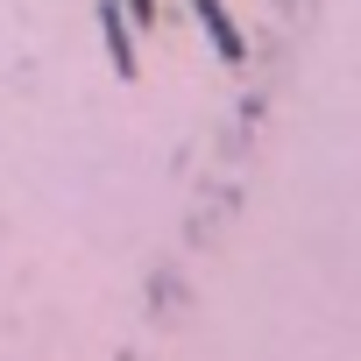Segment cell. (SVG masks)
I'll list each match as a JSON object with an SVG mask.
<instances>
[{"instance_id": "cell-1", "label": "cell", "mask_w": 361, "mask_h": 361, "mask_svg": "<svg viewBox=\"0 0 361 361\" xmlns=\"http://www.w3.org/2000/svg\"><path fill=\"white\" fill-rule=\"evenodd\" d=\"M199 15H206V36H213L227 57H241V36H234V22H227V8H220V0H199Z\"/></svg>"}]
</instances>
